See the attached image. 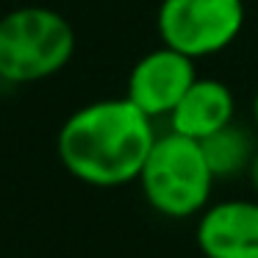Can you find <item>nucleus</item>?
Segmentation results:
<instances>
[{
	"mask_svg": "<svg viewBox=\"0 0 258 258\" xmlns=\"http://www.w3.org/2000/svg\"><path fill=\"white\" fill-rule=\"evenodd\" d=\"M75 53V31L64 14L23 6L0 17V81L36 84L61 73Z\"/></svg>",
	"mask_w": 258,
	"mask_h": 258,
	"instance_id": "obj_2",
	"label": "nucleus"
},
{
	"mask_svg": "<svg viewBox=\"0 0 258 258\" xmlns=\"http://www.w3.org/2000/svg\"><path fill=\"white\" fill-rule=\"evenodd\" d=\"M203 156L208 161L214 180H228L236 175H247L250 161L255 156V145H252V136L247 134L241 125H225L222 131L211 134L208 139L200 142Z\"/></svg>",
	"mask_w": 258,
	"mask_h": 258,
	"instance_id": "obj_8",
	"label": "nucleus"
},
{
	"mask_svg": "<svg viewBox=\"0 0 258 258\" xmlns=\"http://www.w3.org/2000/svg\"><path fill=\"white\" fill-rule=\"evenodd\" d=\"M252 119H255V128H258V92L252 97Z\"/></svg>",
	"mask_w": 258,
	"mask_h": 258,
	"instance_id": "obj_10",
	"label": "nucleus"
},
{
	"mask_svg": "<svg viewBox=\"0 0 258 258\" xmlns=\"http://www.w3.org/2000/svg\"><path fill=\"white\" fill-rule=\"evenodd\" d=\"M197 247L206 258H258V203L208 206L197 222Z\"/></svg>",
	"mask_w": 258,
	"mask_h": 258,
	"instance_id": "obj_6",
	"label": "nucleus"
},
{
	"mask_svg": "<svg viewBox=\"0 0 258 258\" xmlns=\"http://www.w3.org/2000/svg\"><path fill=\"white\" fill-rule=\"evenodd\" d=\"M161 45L203 58L225 50L244 25L241 0H161L156 14Z\"/></svg>",
	"mask_w": 258,
	"mask_h": 258,
	"instance_id": "obj_4",
	"label": "nucleus"
},
{
	"mask_svg": "<svg viewBox=\"0 0 258 258\" xmlns=\"http://www.w3.org/2000/svg\"><path fill=\"white\" fill-rule=\"evenodd\" d=\"M153 145V119L128 97H111L70 114L58 131L56 153L75 180L111 189L139 180Z\"/></svg>",
	"mask_w": 258,
	"mask_h": 258,
	"instance_id": "obj_1",
	"label": "nucleus"
},
{
	"mask_svg": "<svg viewBox=\"0 0 258 258\" xmlns=\"http://www.w3.org/2000/svg\"><path fill=\"white\" fill-rule=\"evenodd\" d=\"M145 200L169 219H186L208 208L214 175L200 142L175 131L156 136L150 156L139 172Z\"/></svg>",
	"mask_w": 258,
	"mask_h": 258,
	"instance_id": "obj_3",
	"label": "nucleus"
},
{
	"mask_svg": "<svg viewBox=\"0 0 258 258\" xmlns=\"http://www.w3.org/2000/svg\"><path fill=\"white\" fill-rule=\"evenodd\" d=\"M197 81L195 58L161 45L134 64L128 75V100L147 117H169L180 97Z\"/></svg>",
	"mask_w": 258,
	"mask_h": 258,
	"instance_id": "obj_5",
	"label": "nucleus"
},
{
	"mask_svg": "<svg viewBox=\"0 0 258 258\" xmlns=\"http://www.w3.org/2000/svg\"><path fill=\"white\" fill-rule=\"evenodd\" d=\"M247 178H250V186L258 191V150H255V156H252V161H250V169H247Z\"/></svg>",
	"mask_w": 258,
	"mask_h": 258,
	"instance_id": "obj_9",
	"label": "nucleus"
},
{
	"mask_svg": "<svg viewBox=\"0 0 258 258\" xmlns=\"http://www.w3.org/2000/svg\"><path fill=\"white\" fill-rule=\"evenodd\" d=\"M233 114H236L233 92L222 81L197 78L189 86V92L180 97V103L172 108L169 122H172L175 134L203 142L233 122Z\"/></svg>",
	"mask_w": 258,
	"mask_h": 258,
	"instance_id": "obj_7",
	"label": "nucleus"
}]
</instances>
